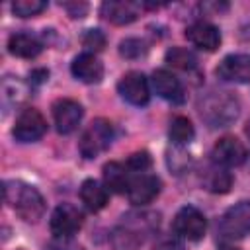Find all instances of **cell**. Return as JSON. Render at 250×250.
<instances>
[{
    "label": "cell",
    "instance_id": "f546056e",
    "mask_svg": "<svg viewBox=\"0 0 250 250\" xmlns=\"http://www.w3.org/2000/svg\"><path fill=\"white\" fill-rule=\"evenodd\" d=\"M223 250H238V248H234V246H225Z\"/></svg>",
    "mask_w": 250,
    "mask_h": 250
},
{
    "label": "cell",
    "instance_id": "4316f807",
    "mask_svg": "<svg viewBox=\"0 0 250 250\" xmlns=\"http://www.w3.org/2000/svg\"><path fill=\"white\" fill-rule=\"evenodd\" d=\"M62 8L68 12V16L70 18H82L84 14H86V10H88V6L84 4V2H80V4H62Z\"/></svg>",
    "mask_w": 250,
    "mask_h": 250
},
{
    "label": "cell",
    "instance_id": "83f0119b",
    "mask_svg": "<svg viewBox=\"0 0 250 250\" xmlns=\"http://www.w3.org/2000/svg\"><path fill=\"white\" fill-rule=\"evenodd\" d=\"M154 250H184V246L178 240H174V238H166V240L158 242Z\"/></svg>",
    "mask_w": 250,
    "mask_h": 250
},
{
    "label": "cell",
    "instance_id": "7402d4cb",
    "mask_svg": "<svg viewBox=\"0 0 250 250\" xmlns=\"http://www.w3.org/2000/svg\"><path fill=\"white\" fill-rule=\"evenodd\" d=\"M166 62L180 70H191L197 62L195 55L186 47H172L166 51Z\"/></svg>",
    "mask_w": 250,
    "mask_h": 250
},
{
    "label": "cell",
    "instance_id": "484cf974",
    "mask_svg": "<svg viewBox=\"0 0 250 250\" xmlns=\"http://www.w3.org/2000/svg\"><path fill=\"white\" fill-rule=\"evenodd\" d=\"M148 166H150V156H148V152H145V150L133 152V154L129 156V160H127V168L137 170V172H145Z\"/></svg>",
    "mask_w": 250,
    "mask_h": 250
},
{
    "label": "cell",
    "instance_id": "e0dca14e",
    "mask_svg": "<svg viewBox=\"0 0 250 250\" xmlns=\"http://www.w3.org/2000/svg\"><path fill=\"white\" fill-rule=\"evenodd\" d=\"M41 49H43L41 41L35 35L25 33V31L14 33L8 39V51L12 55H16V57H21V59H33V57H37L41 53Z\"/></svg>",
    "mask_w": 250,
    "mask_h": 250
},
{
    "label": "cell",
    "instance_id": "6da1fadb",
    "mask_svg": "<svg viewBox=\"0 0 250 250\" xmlns=\"http://www.w3.org/2000/svg\"><path fill=\"white\" fill-rule=\"evenodd\" d=\"M4 199L27 223H35L45 213L43 195L33 186H29L21 180L4 182Z\"/></svg>",
    "mask_w": 250,
    "mask_h": 250
},
{
    "label": "cell",
    "instance_id": "ffe728a7",
    "mask_svg": "<svg viewBox=\"0 0 250 250\" xmlns=\"http://www.w3.org/2000/svg\"><path fill=\"white\" fill-rule=\"evenodd\" d=\"M203 186L213 193H227L232 186V176L227 168L213 164L203 176Z\"/></svg>",
    "mask_w": 250,
    "mask_h": 250
},
{
    "label": "cell",
    "instance_id": "2e32d148",
    "mask_svg": "<svg viewBox=\"0 0 250 250\" xmlns=\"http://www.w3.org/2000/svg\"><path fill=\"white\" fill-rule=\"evenodd\" d=\"M100 14L104 20L115 23V25H125V23H131L137 20L139 16V8L137 4L133 2H104L102 8H100Z\"/></svg>",
    "mask_w": 250,
    "mask_h": 250
},
{
    "label": "cell",
    "instance_id": "30bf717a",
    "mask_svg": "<svg viewBox=\"0 0 250 250\" xmlns=\"http://www.w3.org/2000/svg\"><path fill=\"white\" fill-rule=\"evenodd\" d=\"M82 227V213L70 203H61L51 215V230L55 236H72Z\"/></svg>",
    "mask_w": 250,
    "mask_h": 250
},
{
    "label": "cell",
    "instance_id": "9c48e42d",
    "mask_svg": "<svg viewBox=\"0 0 250 250\" xmlns=\"http://www.w3.org/2000/svg\"><path fill=\"white\" fill-rule=\"evenodd\" d=\"M211 158H213V164L223 166V168L238 166V164H242L246 160V148L238 139L223 137L213 145Z\"/></svg>",
    "mask_w": 250,
    "mask_h": 250
},
{
    "label": "cell",
    "instance_id": "cb8c5ba5",
    "mask_svg": "<svg viewBox=\"0 0 250 250\" xmlns=\"http://www.w3.org/2000/svg\"><path fill=\"white\" fill-rule=\"evenodd\" d=\"M146 47L141 39H135V37H129V39H123L121 45H119V53L125 57V59H137L141 55H145Z\"/></svg>",
    "mask_w": 250,
    "mask_h": 250
},
{
    "label": "cell",
    "instance_id": "277c9868",
    "mask_svg": "<svg viewBox=\"0 0 250 250\" xmlns=\"http://www.w3.org/2000/svg\"><path fill=\"white\" fill-rule=\"evenodd\" d=\"M219 234L225 240L244 238L250 234V201H240L225 211L219 221Z\"/></svg>",
    "mask_w": 250,
    "mask_h": 250
},
{
    "label": "cell",
    "instance_id": "603a6c76",
    "mask_svg": "<svg viewBox=\"0 0 250 250\" xmlns=\"http://www.w3.org/2000/svg\"><path fill=\"white\" fill-rule=\"evenodd\" d=\"M47 8V2L43 0H16L12 4V12L20 18H31L37 16L39 12H43Z\"/></svg>",
    "mask_w": 250,
    "mask_h": 250
},
{
    "label": "cell",
    "instance_id": "44dd1931",
    "mask_svg": "<svg viewBox=\"0 0 250 250\" xmlns=\"http://www.w3.org/2000/svg\"><path fill=\"white\" fill-rule=\"evenodd\" d=\"M193 135H195V131H193V125H191V121H189L188 117L178 115V117H174V119L170 121L168 137H170V141H172L176 146L188 145V143L193 139Z\"/></svg>",
    "mask_w": 250,
    "mask_h": 250
},
{
    "label": "cell",
    "instance_id": "8992f818",
    "mask_svg": "<svg viewBox=\"0 0 250 250\" xmlns=\"http://www.w3.org/2000/svg\"><path fill=\"white\" fill-rule=\"evenodd\" d=\"M47 131V121L43 117V113L35 107H25L14 125V137L20 143H33L37 139H41Z\"/></svg>",
    "mask_w": 250,
    "mask_h": 250
},
{
    "label": "cell",
    "instance_id": "d4e9b609",
    "mask_svg": "<svg viewBox=\"0 0 250 250\" xmlns=\"http://www.w3.org/2000/svg\"><path fill=\"white\" fill-rule=\"evenodd\" d=\"M82 45L90 51H102L105 47V35L100 29H86L82 35Z\"/></svg>",
    "mask_w": 250,
    "mask_h": 250
},
{
    "label": "cell",
    "instance_id": "5bb4252c",
    "mask_svg": "<svg viewBox=\"0 0 250 250\" xmlns=\"http://www.w3.org/2000/svg\"><path fill=\"white\" fill-rule=\"evenodd\" d=\"M152 88H154V92L160 98H164V100H168L172 104L184 102V86H182V82L170 70H166V68L154 70V74H152Z\"/></svg>",
    "mask_w": 250,
    "mask_h": 250
},
{
    "label": "cell",
    "instance_id": "52a82bcc",
    "mask_svg": "<svg viewBox=\"0 0 250 250\" xmlns=\"http://www.w3.org/2000/svg\"><path fill=\"white\" fill-rule=\"evenodd\" d=\"M117 90L121 94V98L125 102H129L131 105H146L150 100V88H148V80L143 72L131 70L127 74H123V78L117 84Z\"/></svg>",
    "mask_w": 250,
    "mask_h": 250
},
{
    "label": "cell",
    "instance_id": "9a60e30c",
    "mask_svg": "<svg viewBox=\"0 0 250 250\" xmlns=\"http://www.w3.org/2000/svg\"><path fill=\"white\" fill-rule=\"evenodd\" d=\"M70 70H72V74L80 82H86V84H96L104 76V64L100 62V59L94 53H82V55H78L72 61Z\"/></svg>",
    "mask_w": 250,
    "mask_h": 250
},
{
    "label": "cell",
    "instance_id": "8fae6325",
    "mask_svg": "<svg viewBox=\"0 0 250 250\" xmlns=\"http://www.w3.org/2000/svg\"><path fill=\"white\" fill-rule=\"evenodd\" d=\"M160 191V180L152 174H139L131 178L129 189H127V197L133 205H146L150 203Z\"/></svg>",
    "mask_w": 250,
    "mask_h": 250
},
{
    "label": "cell",
    "instance_id": "7c38bea8",
    "mask_svg": "<svg viewBox=\"0 0 250 250\" xmlns=\"http://www.w3.org/2000/svg\"><path fill=\"white\" fill-rule=\"evenodd\" d=\"M217 76L227 82L250 80V55H227L215 68Z\"/></svg>",
    "mask_w": 250,
    "mask_h": 250
},
{
    "label": "cell",
    "instance_id": "3957f363",
    "mask_svg": "<svg viewBox=\"0 0 250 250\" xmlns=\"http://www.w3.org/2000/svg\"><path fill=\"white\" fill-rule=\"evenodd\" d=\"M113 135L115 133H113L111 121H107L104 117L94 119L86 127V131L82 133V137H80L78 148H80L82 156L84 158H96L98 154H102L104 150H107L109 145H111V141H113Z\"/></svg>",
    "mask_w": 250,
    "mask_h": 250
},
{
    "label": "cell",
    "instance_id": "5b68a950",
    "mask_svg": "<svg viewBox=\"0 0 250 250\" xmlns=\"http://www.w3.org/2000/svg\"><path fill=\"white\" fill-rule=\"evenodd\" d=\"M207 230V221L205 215L193 207V205H186L182 207L176 217H174V232L186 240H201L205 236Z\"/></svg>",
    "mask_w": 250,
    "mask_h": 250
},
{
    "label": "cell",
    "instance_id": "d6986e66",
    "mask_svg": "<svg viewBox=\"0 0 250 250\" xmlns=\"http://www.w3.org/2000/svg\"><path fill=\"white\" fill-rule=\"evenodd\" d=\"M80 199L90 211H100L107 203V189L96 180H84L80 186Z\"/></svg>",
    "mask_w": 250,
    "mask_h": 250
},
{
    "label": "cell",
    "instance_id": "f1b7e54d",
    "mask_svg": "<svg viewBox=\"0 0 250 250\" xmlns=\"http://www.w3.org/2000/svg\"><path fill=\"white\" fill-rule=\"evenodd\" d=\"M246 135L250 137V121H248V125H246Z\"/></svg>",
    "mask_w": 250,
    "mask_h": 250
},
{
    "label": "cell",
    "instance_id": "ba28073f",
    "mask_svg": "<svg viewBox=\"0 0 250 250\" xmlns=\"http://www.w3.org/2000/svg\"><path fill=\"white\" fill-rule=\"evenodd\" d=\"M82 115H84L82 105L70 98H61L53 104V121L61 135H68L76 131L82 121Z\"/></svg>",
    "mask_w": 250,
    "mask_h": 250
},
{
    "label": "cell",
    "instance_id": "4fadbf2b",
    "mask_svg": "<svg viewBox=\"0 0 250 250\" xmlns=\"http://www.w3.org/2000/svg\"><path fill=\"white\" fill-rule=\"evenodd\" d=\"M186 37L189 43L203 51H215L221 45V33L219 29L209 21H195L186 29Z\"/></svg>",
    "mask_w": 250,
    "mask_h": 250
},
{
    "label": "cell",
    "instance_id": "ac0fdd59",
    "mask_svg": "<svg viewBox=\"0 0 250 250\" xmlns=\"http://www.w3.org/2000/svg\"><path fill=\"white\" fill-rule=\"evenodd\" d=\"M104 184L113 193H127L131 176L121 162H107L104 166Z\"/></svg>",
    "mask_w": 250,
    "mask_h": 250
},
{
    "label": "cell",
    "instance_id": "7a4b0ae2",
    "mask_svg": "<svg viewBox=\"0 0 250 250\" xmlns=\"http://www.w3.org/2000/svg\"><path fill=\"white\" fill-rule=\"evenodd\" d=\"M197 109H199V115L201 119L213 127V129H219V127H229L240 113V104L236 100V96H232L230 92H209L205 94L199 104H197Z\"/></svg>",
    "mask_w": 250,
    "mask_h": 250
}]
</instances>
